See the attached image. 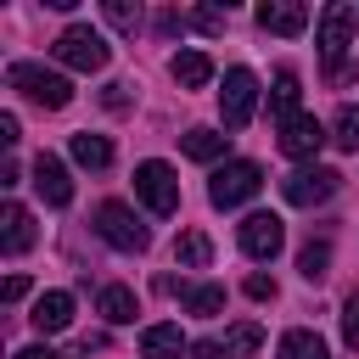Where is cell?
I'll return each instance as SVG.
<instances>
[{
    "instance_id": "1",
    "label": "cell",
    "mask_w": 359,
    "mask_h": 359,
    "mask_svg": "<svg viewBox=\"0 0 359 359\" xmlns=\"http://www.w3.org/2000/svg\"><path fill=\"white\" fill-rule=\"evenodd\" d=\"M6 79H11V90H22L28 101H39V107H50V112L73 101V84H67L62 73L39 67V62H11V67H6Z\"/></svg>"
},
{
    "instance_id": "2",
    "label": "cell",
    "mask_w": 359,
    "mask_h": 359,
    "mask_svg": "<svg viewBox=\"0 0 359 359\" xmlns=\"http://www.w3.org/2000/svg\"><path fill=\"white\" fill-rule=\"evenodd\" d=\"M258 185H264V168L241 157V163L213 168V180H208V202H213V208H241L247 196H258Z\"/></svg>"
},
{
    "instance_id": "3",
    "label": "cell",
    "mask_w": 359,
    "mask_h": 359,
    "mask_svg": "<svg viewBox=\"0 0 359 359\" xmlns=\"http://www.w3.org/2000/svg\"><path fill=\"white\" fill-rule=\"evenodd\" d=\"M107 56H112V45H107L95 28H84V22L62 28V39H56V62H67V67H79V73H101Z\"/></svg>"
},
{
    "instance_id": "4",
    "label": "cell",
    "mask_w": 359,
    "mask_h": 359,
    "mask_svg": "<svg viewBox=\"0 0 359 359\" xmlns=\"http://www.w3.org/2000/svg\"><path fill=\"white\" fill-rule=\"evenodd\" d=\"M252 112H258V79H252L247 67H230V73H224V90H219V118H224V129H247Z\"/></svg>"
},
{
    "instance_id": "5",
    "label": "cell",
    "mask_w": 359,
    "mask_h": 359,
    "mask_svg": "<svg viewBox=\"0 0 359 359\" xmlns=\"http://www.w3.org/2000/svg\"><path fill=\"white\" fill-rule=\"evenodd\" d=\"M95 230H101V241H112L118 252H146V224L135 219V208H123V202H101L95 208Z\"/></svg>"
},
{
    "instance_id": "6",
    "label": "cell",
    "mask_w": 359,
    "mask_h": 359,
    "mask_svg": "<svg viewBox=\"0 0 359 359\" xmlns=\"http://www.w3.org/2000/svg\"><path fill=\"white\" fill-rule=\"evenodd\" d=\"M135 196L151 208V213H174L180 208V180L168 163H140L135 168Z\"/></svg>"
},
{
    "instance_id": "7",
    "label": "cell",
    "mask_w": 359,
    "mask_h": 359,
    "mask_svg": "<svg viewBox=\"0 0 359 359\" xmlns=\"http://www.w3.org/2000/svg\"><path fill=\"white\" fill-rule=\"evenodd\" d=\"M353 22H359V11L342 6V0L320 11V56H325L331 67H342V50H348V39H353Z\"/></svg>"
},
{
    "instance_id": "8",
    "label": "cell",
    "mask_w": 359,
    "mask_h": 359,
    "mask_svg": "<svg viewBox=\"0 0 359 359\" xmlns=\"http://www.w3.org/2000/svg\"><path fill=\"white\" fill-rule=\"evenodd\" d=\"M337 168H297V174H286L280 180V196L292 202V208H314V202H325L331 191H337Z\"/></svg>"
},
{
    "instance_id": "9",
    "label": "cell",
    "mask_w": 359,
    "mask_h": 359,
    "mask_svg": "<svg viewBox=\"0 0 359 359\" xmlns=\"http://www.w3.org/2000/svg\"><path fill=\"white\" fill-rule=\"evenodd\" d=\"M280 241H286V224H280L275 213H247V219H241V252H247V258L269 264V258L280 252Z\"/></svg>"
},
{
    "instance_id": "10",
    "label": "cell",
    "mask_w": 359,
    "mask_h": 359,
    "mask_svg": "<svg viewBox=\"0 0 359 359\" xmlns=\"http://www.w3.org/2000/svg\"><path fill=\"white\" fill-rule=\"evenodd\" d=\"M34 191H39L50 208H67V202H73V180H67L62 157H50V151L34 157Z\"/></svg>"
},
{
    "instance_id": "11",
    "label": "cell",
    "mask_w": 359,
    "mask_h": 359,
    "mask_svg": "<svg viewBox=\"0 0 359 359\" xmlns=\"http://www.w3.org/2000/svg\"><path fill=\"white\" fill-rule=\"evenodd\" d=\"M320 146H325V123H320V118L297 112L292 123H280V151H286V157H314Z\"/></svg>"
},
{
    "instance_id": "12",
    "label": "cell",
    "mask_w": 359,
    "mask_h": 359,
    "mask_svg": "<svg viewBox=\"0 0 359 359\" xmlns=\"http://www.w3.org/2000/svg\"><path fill=\"white\" fill-rule=\"evenodd\" d=\"M258 28H269V34H286V39H292V34H303V28H309V11H303V6H292V0H264V6H258Z\"/></svg>"
},
{
    "instance_id": "13",
    "label": "cell",
    "mask_w": 359,
    "mask_h": 359,
    "mask_svg": "<svg viewBox=\"0 0 359 359\" xmlns=\"http://www.w3.org/2000/svg\"><path fill=\"white\" fill-rule=\"evenodd\" d=\"M28 320H34V331H45V337H50V331H67V320H73V297H67V292H45V297L34 303Z\"/></svg>"
},
{
    "instance_id": "14",
    "label": "cell",
    "mask_w": 359,
    "mask_h": 359,
    "mask_svg": "<svg viewBox=\"0 0 359 359\" xmlns=\"http://www.w3.org/2000/svg\"><path fill=\"white\" fill-rule=\"evenodd\" d=\"M185 353V337H180V325H146L140 331V359H180Z\"/></svg>"
},
{
    "instance_id": "15",
    "label": "cell",
    "mask_w": 359,
    "mask_h": 359,
    "mask_svg": "<svg viewBox=\"0 0 359 359\" xmlns=\"http://www.w3.org/2000/svg\"><path fill=\"white\" fill-rule=\"evenodd\" d=\"M0 224H6V252H28V247H34V219H28V208L6 202Z\"/></svg>"
},
{
    "instance_id": "16",
    "label": "cell",
    "mask_w": 359,
    "mask_h": 359,
    "mask_svg": "<svg viewBox=\"0 0 359 359\" xmlns=\"http://www.w3.org/2000/svg\"><path fill=\"white\" fill-rule=\"evenodd\" d=\"M73 163H84V168H107V163H112V140L79 129V135H73Z\"/></svg>"
},
{
    "instance_id": "17",
    "label": "cell",
    "mask_w": 359,
    "mask_h": 359,
    "mask_svg": "<svg viewBox=\"0 0 359 359\" xmlns=\"http://www.w3.org/2000/svg\"><path fill=\"white\" fill-rule=\"evenodd\" d=\"M174 79H180L185 90H202V84L213 79V62H208L202 50H180V56H174Z\"/></svg>"
},
{
    "instance_id": "18",
    "label": "cell",
    "mask_w": 359,
    "mask_h": 359,
    "mask_svg": "<svg viewBox=\"0 0 359 359\" xmlns=\"http://www.w3.org/2000/svg\"><path fill=\"white\" fill-rule=\"evenodd\" d=\"M269 107H275V118H280V123H292V118H297V73H292V67H280V73H275Z\"/></svg>"
},
{
    "instance_id": "19",
    "label": "cell",
    "mask_w": 359,
    "mask_h": 359,
    "mask_svg": "<svg viewBox=\"0 0 359 359\" xmlns=\"http://www.w3.org/2000/svg\"><path fill=\"white\" fill-rule=\"evenodd\" d=\"M185 157H196V163H213L224 146H230V135H219V129H185Z\"/></svg>"
},
{
    "instance_id": "20",
    "label": "cell",
    "mask_w": 359,
    "mask_h": 359,
    "mask_svg": "<svg viewBox=\"0 0 359 359\" xmlns=\"http://www.w3.org/2000/svg\"><path fill=\"white\" fill-rule=\"evenodd\" d=\"M101 314H107L112 325H129V320L140 314V303H135L129 286H101Z\"/></svg>"
},
{
    "instance_id": "21",
    "label": "cell",
    "mask_w": 359,
    "mask_h": 359,
    "mask_svg": "<svg viewBox=\"0 0 359 359\" xmlns=\"http://www.w3.org/2000/svg\"><path fill=\"white\" fill-rule=\"evenodd\" d=\"M174 258H180L185 269H208V258H213V241H208L202 230H185V236L174 241Z\"/></svg>"
},
{
    "instance_id": "22",
    "label": "cell",
    "mask_w": 359,
    "mask_h": 359,
    "mask_svg": "<svg viewBox=\"0 0 359 359\" xmlns=\"http://www.w3.org/2000/svg\"><path fill=\"white\" fill-rule=\"evenodd\" d=\"M180 297H185V309H191V314H202V320H213V314L224 309V286H213V280H202V286H185Z\"/></svg>"
},
{
    "instance_id": "23",
    "label": "cell",
    "mask_w": 359,
    "mask_h": 359,
    "mask_svg": "<svg viewBox=\"0 0 359 359\" xmlns=\"http://www.w3.org/2000/svg\"><path fill=\"white\" fill-rule=\"evenodd\" d=\"M280 359H331V353H325L320 331H286L280 337Z\"/></svg>"
},
{
    "instance_id": "24",
    "label": "cell",
    "mask_w": 359,
    "mask_h": 359,
    "mask_svg": "<svg viewBox=\"0 0 359 359\" xmlns=\"http://www.w3.org/2000/svg\"><path fill=\"white\" fill-rule=\"evenodd\" d=\"M258 342H264V331H258L252 320H241V325H230V331H224V353H230V359H252V353H258Z\"/></svg>"
},
{
    "instance_id": "25",
    "label": "cell",
    "mask_w": 359,
    "mask_h": 359,
    "mask_svg": "<svg viewBox=\"0 0 359 359\" xmlns=\"http://www.w3.org/2000/svg\"><path fill=\"white\" fill-rule=\"evenodd\" d=\"M325 264H331V247H325V241H309V247L297 252V269H303V280H325Z\"/></svg>"
},
{
    "instance_id": "26",
    "label": "cell",
    "mask_w": 359,
    "mask_h": 359,
    "mask_svg": "<svg viewBox=\"0 0 359 359\" xmlns=\"http://www.w3.org/2000/svg\"><path fill=\"white\" fill-rule=\"evenodd\" d=\"M101 17H107L112 28H123V34H135V28H140V6H129V0H107V6H101Z\"/></svg>"
},
{
    "instance_id": "27",
    "label": "cell",
    "mask_w": 359,
    "mask_h": 359,
    "mask_svg": "<svg viewBox=\"0 0 359 359\" xmlns=\"http://www.w3.org/2000/svg\"><path fill=\"white\" fill-rule=\"evenodd\" d=\"M342 151H359V107H342L337 112V135H331Z\"/></svg>"
},
{
    "instance_id": "28",
    "label": "cell",
    "mask_w": 359,
    "mask_h": 359,
    "mask_svg": "<svg viewBox=\"0 0 359 359\" xmlns=\"http://www.w3.org/2000/svg\"><path fill=\"white\" fill-rule=\"evenodd\" d=\"M342 337H348V348H359V292H353L348 309H342Z\"/></svg>"
},
{
    "instance_id": "29",
    "label": "cell",
    "mask_w": 359,
    "mask_h": 359,
    "mask_svg": "<svg viewBox=\"0 0 359 359\" xmlns=\"http://www.w3.org/2000/svg\"><path fill=\"white\" fill-rule=\"evenodd\" d=\"M247 297H258V303L275 297V280H269V275H247Z\"/></svg>"
},
{
    "instance_id": "30",
    "label": "cell",
    "mask_w": 359,
    "mask_h": 359,
    "mask_svg": "<svg viewBox=\"0 0 359 359\" xmlns=\"http://www.w3.org/2000/svg\"><path fill=\"white\" fill-rule=\"evenodd\" d=\"M191 22H196V28H202V34H219V28H224V11H196V17H191Z\"/></svg>"
},
{
    "instance_id": "31",
    "label": "cell",
    "mask_w": 359,
    "mask_h": 359,
    "mask_svg": "<svg viewBox=\"0 0 359 359\" xmlns=\"http://www.w3.org/2000/svg\"><path fill=\"white\" fill-rule=\"evenodd\" d=\"M191 359H230V353H224V342H196Z\"/></svg>"
},
{
    "instance_id": "32",
    "label": "cell",
    "mask_w": 359,
    "mask_h": 359,
    "mask_svg": "<svg viewBox=\"0 0 359 359\" xmlns=\"http://www.w3.org/2000/svg\"><path fill=\"white\" fill-rule=\"evenodd\" d=\"M0 140H6V146H17V118H11V112H0Z\"/></svg>"
},
{
    "instance_id": "33",
    "label": "cell",
    "mask_w": 359,
    "mask_h": 359,
    "mask_svg": "<svg viewBox=\"0 0 359 359\" xmlns=\"http://www.w3.org/2000/svg\"><path fill=\"white\" fill-rule=\"evenodd\" d=\"M129 101V84H107V107H123Z\"/></svg>"
},
{
    "instance_id": "34",
    "label": "cell",
    "mask_w": 359,
    "mask_h": 359,
    "mask_svg": "<svg viewBox=\"0 0 359 359\" xmlns=\"http://www.w3.org/2000/svg\"><path fill=\"white\" fill-rule=\"evenodd\" d=\"M22 292H28V280H22V275H11V280H6V303H17Z\"/></svg>"
},
{
    "instance_id": "35",
    "label": "cell",
    "mask_w": 359,
    "mask_h": 359,
    "mask_svg": "<svg viewBox=\"0 0 359 359\" xmlns=\"http://www.w3.org/2000/svg\"><path fill=\"white\" fill-rule=\"evenodd\" d=\"M11 359H56L50 348H22V353H11Z\"/></svg>"
}]
</instances>
